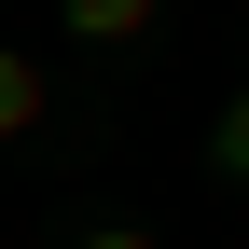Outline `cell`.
<instances>
[{
  "instance_id": "cell-1",
  "label": "cell",
  "mask_w": 249,
  "mask_h": 249,
  "mask_svg": "<svg viewBox=\"0 0 249 249\" xmlns=\"http://www.w3.org/2000/svg\"><path fill=\"white\" fill-rule=\"evenodd\" d=\"M55 28H70V42H97V55H124V42H152V28H166V0H55Z\"/></svg>"
},
{
  "instance_id": "cell-2",
  "label": "cell",
  "mask_w": 249,
  "mask_h": 249,
  "mask_svg": "<svg viewBox=\"0 0 249 249\" xmlns=\"http://www.w3.org/2000/svg\"><path fill=\"white\" fill-rule=\"evenodd\" d=\"M42 111H55L42 55H14V42H0V139H42Z\"/></svg>"
},
{
  "instance_id": "cell-4",
  "label": "cell",
  "mask_w": 249,
  "mask_h": 249,
  "mask_svg": "<svg viewBox=\"0 0 249 249\" xmlns=\"http://www.w3.org/2000/svg\"><path fill=\"white\" fill-rule=\"evenodd\" d=\"M70 249H152V235H139V222H83Z\"/></svg>"
},
{
  "instance_id": "cell-3",
  "label": "cell",
  "mask_w": 249,
  "mask_h": 249,
  "mask_svg": "<svg viewBox=\"0 0 249 249\" xmlns=\"http://www.w3.org/2000/svg\"><path fill=\"white\" fill-rule=\"evenodd\" d=\"M208 180H235V194H249V83L208 111Z\"/></svg>"
}]
</instances>
